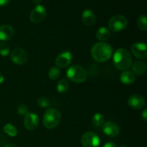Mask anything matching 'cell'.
Here are the masks:
<instances>
[{"mask_svg":"<svg viewBox=\"0 0 147 147\" xmlns=\"http://www.w3.org/2000/svg\"><path fill=\"white\" fill-rule=\"evenodd\" d=\"M113 48L109 44L103 42H97L91 48V55L98 63H104L112 56Z\"/></svg>","mask_w":147,"mask_h":147,"instance_id":"cell-1","label":"cell"},{"mask_svg":"<svg viewBox=\"0 0 147 147\" xmlns=\"http://www.w3.org/2000/svg\"><path fill=\"white\" fill-rule=\"evenodd\" d=\"M114 66L119 70H127L131 66L132 57L130 52L126 49L119 48L113 55Z\"/></svg>","mask_w":147,"mask_h":147,"instance_id":"cell-2","label":"cell"},{"mask_svg":"<svg viewBox=\"0 0 147 147\" xmlns=\"http://www.w3.org/2000/svg\"><path fill=\"white\" fill-rule=\"evenodd\" d=\"M61 121V114L55 109H48L45 112L42 123L47 129H53L57 127Z\"/></svg>","mask_w":147,"mask_h":147,"instance_id":"cell-3","label":"cell"},{"mask_svg":"<svg viewBox=\"0 0 147 147\" xmlns=\"http://www.w3.org/2000/svg\"><path fill=\"white\" fill-rule=\"evenodd\" d=\"M67 78L76 83H82L87 79L88 74L86 70L79 65H73L67 69L66 72Z\"/></svg>","mask_w":147,"mask_h":147,"instance_id":"cell-4","label":"cell"},{"mask_svg":"<svg viewBox=\"0 0 147 147\" xmlns=\"http://www.w3.org/2000/svg\"><path fill=\"white\" fill-rule=\"evenodd\" d=\"M128 26V20L123 15H115L109 20V27L110 31L118 32L125 30Z\"/></svg>","mask_w":147,"mask_h":147,"instance_id":"cell-5","label":"cell"},{"mask_svg":"<svg viewBox=\"0 0 147 147\" xmlns=\"http://www.w3.org/2000/svg\"><path fill=\"white\" fill-rule=\"evenodd\" d=\"M100 138L94 132H86L81 137V144L83 147H98Z\"/></svg>","mask_w":147,"mask_h":147,"instance_id":"cell-6","label":"cell"},{"mask_svg":"<svg viewBox=\"0 0 147 147\" xmlns=\"http://www.w3.org/2000/svg\"><path fill=\"white\" fill-rule=\"evenodd\" d=\"M47 17V10L42 5H37L30 14V21L34 24H38L45 20Z\"/></svg>","mask_w":147,"mask_h":147,"instance_id":"cell-7","label":"cell"},{"mask_svg":"<svg viewBox=\"0 0 147 147\" xmlns=\"http://www.w3.org/2000/svg\"><path fill=\"white\" fill-rule=\"evenodd\" d=\"M11 60L14 64L18 65H24L28 60V54L27 51L22 48H16L11 52Z\"/></svg>","mask_w":147,"mask_h":147,"instance_id":"cell-8","label":"cell"},{"mask_svg":"<svg viewBox=\"0 0 147 147\" xmlns=\"http://www.w3.org/2000/svg\"><path fill=\"white\" fill-rule=\"evenodd\" d=\"M39 124V117L36 113L28 112L24 115V126L27 130L33 131L37 129Z\"/></svg>","mask_w":147,"mask_h":147,"instance_id":"cell-9","label":"cell"},{"mask_svg":"<svg viewBox=\"0 0 147 147\" xmlns=\"http://www.w3.org/2000/svg\"><path fill=\"white\" fill-rule=\"evenodd\" d=\"M73 55L70 51H64L60 53L55 59L56 67L58 68H65L71 63Z\"/></svg>","mask_w":147,"mask_h":147,"instance_id":"cell-10","label":"cell"},{"mask_svg":"<svg viewBox=\"0 0 147 147\" xmlns=\"http://www.w3.org/2000/svg\"><path fill=\"white\" fill-rule=\"evenodd\" d=\"M132 53L136 58L139 60H145L147 57L146 45L143 42H136L131 46Z\"/></svg>","mask_w":147,"mask_h":147,"instance_id":"cell-11","label":"cell"},{"mask_svg":"<svg viewBox=\"0 0 147 147\" xmlns=\"http://www.w3.org/2000/svg\"><path fill=\"white\" fill-rule=\"evenodd\" d=\"M128 105L134 110H140L144 108L145 100L144 97L139 94H134L128 98Z\"/></svg>","mask_w":147,"mask_h":147,"instance_id":"cell-12","label":"cell"},{"mask_svg":"<svg viewBox=\"0 0 147 147\" xmlns=\"http://www.w3.org/2000/svg\"><path fill=\"white\" fill-rule=\"evenodd\" d=\"M103 133L110 137H116L120 134V127L113 121H107L103 125Z\"/></svg>","mask_w":147,"mask_h":147,"instance_id":"cell-13","label":"cell"},{"mask_svg":"<svg viewBox=\"0 0 147 147\" xmlns=\"http://www.w3.org/2000/svg\"><path fill=\"white\" fill-rule=\"evenodd\" d=\"M15 31L11 26L3 24L0 26V40L8 41L14 37Z\"/></svg>","mask_w":147,"mask_h":147,"instance_id":"cell-14","label":"cell"},{"mask_svg":"<svg viewBox=\"0 0 147 147\" xmlns=\"http://www.w3.org/2000/svg\"><path fill=\"white\" fill-rule=\"evenodd\" d=\"M96 15L91 9H86L82 13V21L86 26H92L96 22Z\"/></svg>","mask_w":147,"mask_h":147,"instance_id":"cell-15","label":"cell"},{"mask_svg":"<svg viewBox=\"0 0 147 147\" xmlns=\"http://www.w3.org/2000/svg\"><path fill=\"white\" fill-rule=\"evenodd\" d=\"M146 63L142 60H138V61L134 62L131 66L132 73L136 76H143L146 73Z\"/></svg>","mask_w":147,"mask_h":147,"instance_id":"cell-16","label":"cell"},{"mask_svg":"<svg viewBox=\"0 0 147 147\" xmlns=\"http://www.w3.org/2000/svg\"><path fill=\"white\" fill-rule=\"evenodd\" d=\"M120 80L123 84L131 85L136 80V76L129 70H123L120 75Z\"/></svg>","mask_w":147,"mask_h":147,"instance_id":"cell-17","label":"cell"},{"mask_svg":"<svg viewBox=\"0 0 147 147\" xmlns=\"http://www.w3.org/2000/svg\"><path fill=\"white\" fill-rule=\"evenodd\" d=\"M96 37L99 41L104 42L109 40L111 37V31L106 27H101L97 30Z\"/></svg>","mask_w":147,"mask_h":147,"instance_id":"cell-18","label":"cell"},{"mask_svg":"<svg viewBox=\"0 0 147 147\" xmlns=\"http://www.w3.org/2000/svg\"><path fill=\"white\" fill-rule=\"evenodd\" d=\"M69 89V82L66 79H61L57 84V90L59 93L64 94Z\"/></svg>","mask_w":147,"mask_h":147,"instance_id":"cell-19","label":"cell"},{"mask_svg":"<svg viewBox=\"0 0 147 147\" xmlns=\"http://www.w3.org/2000/svg\"><path fill=\"white\" fill-rule=\"evenodd\" d=\"M3 131L6 134L11 136V137H14V136H17V133H18L17 128L11 123H7L3 128Z\"/></svg>","mask_w":147,"mask_h":147,"instance_id":"cell-20","label":"cell"},{"mask_svg":"<svg viewBox=\"0 0 147 147\" xmlns=\"http://www.w3.org/2000/svg\"><path fill=\"white\" fill-rule=\"evenodd\" d=\"M105 117L102 113H96L92 118V123L96 126H100L103 124Z\"/></svg>","mask_w":147,"mask_h":147,"instance_id":"cell-21","label":"cell"},{"mask_svg":"<svg viewBox=\"0 0 147 147\" xmlns=\"http://www.w3.org/2000/svg\"><path fill=\"white\" fill-rule=\"evenodd\" d=\"M136 23H137V26L139 30L142 31H146L147 30V19L145 14L139 16L137 19Z\"/></svg>","mask_w":147,"mask_h":147,"instance_id":"cell-22","label":"cell"},{"mask_svg":"<svg viewBox=\"0 0 147 147\" xmlns=\"http://www.w3.org/2000/svg\"><path fill=\"white\" fill-rule=\"evenodd\" d=\"M60 70L57 67H52L48 72V77L50 80H55L60 77Z\"/></svg>","mask_w":147,"mask_h":147,"instance_id":"cell-23","label":"cell"},{"mask_svg":"<svg viewBox=\"0 0 147 147\" xmlns=\"http://www.w3.org/2000/svg\"><path fill=\"white\" fill-rule=\"evenodd\" d=\"M10 47L8 44L5 42L0 43V55L2 57H6L9 54Z\"/></svg>","mask_w":147,"mask_h":147,"instance_id":"cell-24","label":"cell"},{"mask_svg":"<svg viewBox=\"0 0 147 147\" xmlns=\"http://www.w3.org/2000/svg\"><path fill=\"white\" fill-rule=\"evenodd\" d=\"M37 105L42 109H47L50 106V103L48 98L44 97V96H42L37 99Z\"/></svg>","mask_w":147,"mask_h":147,"instance_id":"cell-25","label":"cell"},{"mask_svg":"<svg viewBox=\"0 0 147 147\" xmlns=\"http://www.w3.org/2000/svg\"><path fill=\"white\" fill-rule=\"evenodd\" d=\"M17 113L20 116H24L27 113H28V107L25 104H20L17 109Z\"/></svg>","mask_w":147,"mask_h":147,"instance_id":"cell-26","label":"cell"},{"mask_svg":"<svg viewBox=\"0 0 147 147\" xmlns=\"http://www.w3.org/2000/svg\"><path fill=\"white\" fill-rule=\"evenodd\" d=\"M142 118L143 119V120L144 121H147V110L146 109H144L143 111H142Z\"/></svg>","mask_w":147,"mask_h":147,"instance_id":"cell-27","label":"cell"},{"mask_svg":"<svg viewBox=\"0 0 147 147\" xmlns=\"http://www.w3.org/2000/svg\"><path fill=\"white\" fill-rule=\"evenodd\" d=\"M103 147H117L116 144L113 143V142H108L106 144L103 145Z\"/></svg>","mask_w":147,"mask_h":147,"instance_id":"cell-28","label":"cell"},{"mask_svg":"<svg viewBox=\"0 0 147 147\" xmlns=\"http://www.w3.org/2000/svg\"><path fill=\"white\" fill-rule=\"evenodd\" d=\"M9 1L10 0H0V7L7 5L9 2Z\"/></svg>","mask_w":147,"mask_h":147,"instance_id":"cell-29","label":"cell"},{"mask_svg":"<svg viewBox=\"0 0 147 147\" xmlns=\"http://www.w3.org/2000/svg\"><path fill=\"white\" fill-rule=\"evenodd\" d=\"M4 147H17V146L16 144H14L8 143V144H7L4 145Z\"/></svg>","mask_w":147,"mask_h":147,"instance_id":"cell-30","label":"cell"},{"mask_svg":"<svg viewBox=\"0 0 147 147\" xmlns=\"http://www.w3.org/2000/svg\"><path fill=\"white\" fill-rule=\"evenodd\" d=\"M4 81V76H3L2 73H0V84H1Z\"/></svg>","mask_w":147,"mask_h":147,"instance_id":"cell-31","label":"cell"},{"mask_svg":"<svg viewBox=\"0 0 147 147\" xmlns=\"http://www.w3.org/2000/svg\"><path fill=\"white\" fill-rule=\"evenodd\" d=\"M33 3H34L35 4H37V5H39V4L41 3L42 0H32Z\"/></svg>","mask_w":147,"mask_h":147,"instance_id":"cell-32","label":"cell"},{"mask_svg":"<svg viewBox=\"0 0 147 147\" xmlns=\"http://www.w3.org/2000/svg\"><path fill=\"white\" fill-rule=\"evenodd\" d=\"M119 147H127V146H126V145H125V144H122V145H120Z\"/></svg>","mask_w":147,"mask_h":147,"instance_id":"cell-33","label":"cell"}]
</instances>
